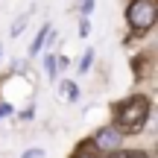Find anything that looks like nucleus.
Returning <instances> with one entry per match:
<instances>
[{"label":"nucleus","instance_id":"obj_1","mask_svg":"<svg viewBox=\"0 0 158 158\" xmlns=\"http://www.w3.org/2000/svg\"><path fill=\"white\" fill-rule=\"evenodd\" d=\"M149 120V100L147 97H129L117 106V120H114V129L120 135H135L147 126Z\"/></svg>","mask_w":158,"mask_h":158},{"label":"nucleus","instance_id":"obj_2","mask_svg":"<svg viewBox=\"0 0 158 158\" xmlns=\"http://www.w3.org/2000/svg\"><path fill=\"white\" fill-rule=\"evenodd\" d=\"M155 18H158V6L155 0H132L126 6V21L135 32H147V29L155 27Z\"/></svg>","mask_w":158,"mask_h":158},{"label":"nucleus","instance_id":"obj_3","mask_svg":"<svg viewBox=\"0 0 158 158\" xmlns=\"http://www.w3.org/2000/svg\"><path fill=\"white\" fill-rule=\"evenodd\" d=\"M120 143H123V135H120L114 126H102V129L91 138V147H97L100 152H106V155L114 152V149H120Z\"/></svg>","mask_w":158,"mask_h":158},{"label":"nucleus","instance_id":"obj_4","mask_svg":"<svg viewBox=\"0 0 158 158\" xmlns=\"http://www.w3.org/2000/svg\"><path fill=\"white\" fill-rule=\"evenodd\" d=\"M50 32H53V29H50V23H44V27L38 29V35H35V38H32V44H29V56H38V53H41V47H44V41L50 38Z\"/></svg>","mask_w":158,"mask_h":158},{"label":"nucleus","instance_id":"obj_5","mask_svg":"<svg viewBox=\"0 0 158 158\" xmlns=\"http://www.w3.org/2000/svg\"><path fill=\"white\" fill-rule=\"evenodd\" d=\"M44 70H47V76H50V79H56V73H59L56 53H47V56H44Z\"/></svg>","mask_w":158,"mask_h":158},{"label":"nucleus","instance_id":"obj_6","mask_svg":"<svg viewBox=\"0 0 158 158\" xmlns=\"http://www.w3.org/2000/svg\"><path fill=\"white\" fill-rule=\"evenodd\" d=\"M91 64H94V50H91V47H88V50L82 53V62H79V70H82V73H85V70H88Z\"/></svg>","mask_w":158,"mask_h":158},{"label":"nucleus","instance_id":"obj_7","mask_svg":"<svg viewBox=\"0 0 158 158\" xmlns=\"http://www.w3.org/2000/svg\"><path fill=\"white\" fill-rule=\"evenodd\" d=\"M79 12H82V18H88L91 12H94V0H79V6H76Z\"/></svg>","mask_w":158,"mask_h":158},{"label":"nucleus","instance_id":"obj_8","mask_svg":"<svg viewBox=\"0 0 158 158\" xmlns=\"http://www.w3.org/2000/svg\"><path fill=\"white\" fill-rule=\"evenodd\" d=\"M23 27H27V15H23L21 21H15V23H12V32H9V35H12V38H18V35L23 32Z\"/></svg>","mask_w":158,"mask_h":158},{"label":"nucleus","instance_id":"obj_9","mask_svg":"<svg viewBox=\"0 0 158 158\" xmlns=\"http://www.w3.org/2000/svg\"><path fill=\"white\" fill-rule=\"evenodd\" d=\"M62 91L70 97V100H76V85H73V82H64V85H62Z\"/></svg>","mask_w":158,"mask_h":158},{"label":"nucleus","instance_id":"obj_10","mask_svg":"<svg viewBox=\"0 0 158 158\" xmlns=\"http://www.w3.org/2000/svg\"><path fill=\"white\" fill-rule=\"evenodd\" d=\"M88 32H91V23H88V18H82V23H79V35L88 38Z\"/></svg>","mask_w":158,"mask_h":158},{"label":"nucleus","instance_id":"obj_11","mask_svg":"<svg viewBox=\"0 0 158 158\" xmlns=\"http://www.w3.org/2000/svg\"><path fill=\"white\" fill-rule=\"evenodd\" d=\"M76 158H100L97 152H88V143H82V152H76Z\"/></svg>","mask_w":158,"mask_h":158},{"label":"nucleus","instance_id":"obj_12","mask_svg":"<svg viewBox=\"0 0 158 158\" xmlns=\"http://www.w3.org/2000/svg\"><path fill=\"white\" fill-rule=\"evenodd\" d=\"M23 158H44V149H29Z\"/></svg>","mask_w":158,"mask_h":158},{"label":"nucleus","instance_id":"obj_13","mask_svg":"<svg viewBox=\"0 0 158 158\" xmlns=\"http://www.w3.org/2000/svg\"><path fill=\"white\" fill-rule=\"evenodd\" d=\"M126 158H149L143 149H135V152H126Z\"/></svg>","mask_w":158,"mask_h":158},{"label":"nucleus","instance_id":"obj_14","mask_svg":"<svg viewBox=\"0 0 158 158\" xmlns=\"http://www.w3.org/2000/svg\"><path fill=\"white\" fill-rule=\"evenodd\" d=\"M12 114V106H6V102H0V117H9Z\"/></svg>","mask_w":158,"mask_h":158},{"label":"nucleus","instance_id":"obj_15","mask_svg":"<svg viewBox=\"0 0 158 158\" xmlns=\"http://www.w3.org/2000/svg\"><path fill=\"white\" fill-rule=\"evenodd\" d=\"M108 158H126L123 149H114V152H108Z\"/></svg>","mask_w":158,"mask_h":158},{"label":"nucleus","instance_id":"obj_16","mask_svg":"<svg viewBox=\"0 0 158 158\" xmlns=\"http://www.w3.org/2000/svg\"><path fill=\"white\" fill-rule=\"evenodd\" d=\"M0 53H3V47H0Z\"/></svg>","mask_w":158,"mask_h":158}]
</instances>
